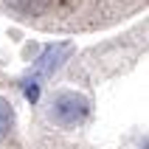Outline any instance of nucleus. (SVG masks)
I'll return each instance as SVG.
<instances>
[{
	"instance_id": "obj_1",
	"label": "nucleus",
	"mask_w": 149,
	"mask_h": 149,
	"mask_svg": "<svg viewBox=\"0 0 149 149\" xmlns=\"http://www.w3.org/2000/svg\"><path fill=\"white\" fill-rule=\"evenodd\" d=\"M87 116H90V101L76 90H62L51 101V121L62 130H73L84 124Z\"/></svg>"
},
{
	"instance_id": "obj_2",
	"label": "nucleus",
	"mask_w": 149,
	"mask_h": 149,
	"mask_svg": "<svg viewBox=\"0 0 149 149\" xmlns=\"http://www.w3.org/2000/svg\"><path fill=\"white\" fill-rule=\"evenodd\" d=\"M70 51H73V45H68V42H59V45L45 48V54H42V56L37 59V65H34V76H51L68 56H70Z\"/></svg>"
},
{
	"instance_id": "obj_3",
	"label": "nucleus",
	"mask_w": 149,
	"mask_h": 149,
	"mask_svg": "<svg viewBox=\"0 0 149 149\" xmlns=\"http://www.w3.org/2000/svg\"><path fill=\"white\" fill-rule=\"evenodd\" d=\"M11 124H14V107L8 99L0 96V141H6V135L11 132Z\"/></svg>"
},
{
	"instance_id": "obj_4",
	"label": "nucleus",
	"mask_w": 149,
	"mask_h": 149,
	"mask_svg": "<svg viewBox=\"0 0 149 149\" xmlns=\"http://www.w3.org/2000/svg\"><path fill=\"white\" fill-rule=\"evenodd\" d=\"M23 93H25V99H28V101H37V99H40V84H37V82H25Z\"/></svg>"
}]
</instances>
